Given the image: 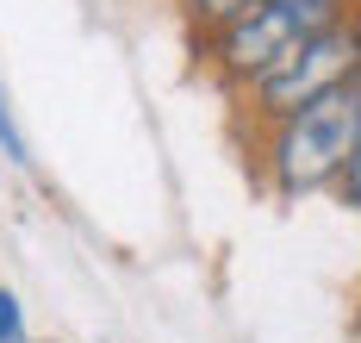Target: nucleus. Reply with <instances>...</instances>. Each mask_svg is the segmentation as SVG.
<instances>
[{
	"label": "nucleus",
	"mask_w": 361,
	"mask_h": 343,
	"mask_svg": "<svg viewBox=\"0 0 361 343\" xmlns=\"http://www.w3.org/2000/svg\"><path fill=\"white\" fill-rule=\"evenodd\" d=\"M336 13H349V6H330V0H250L237 19L206 32V56H212V69L231 88H250L274 63H287L293 50L318 25H330Z\"/></svg>",
	"instance_id": "nucleus-2"
},
{
	"label": "nucleus",
	"mask_w": 361,
	"mask_h": 343,
	"mask_svg": "<svg viewBox=\"0 0 361 343\" xmlns=\"http://www.w3.org/2000/svg\"><path fill=\"white\" fill-rule=\"evenodd\" d=\"M349 76H361V19L355 13H336L330 25H318L287 63H274V69H268L262 81H250L243 94H250L255 119L274 125V119H287L293 107L318 100L324 88H343Z\"/></svg>",
	"instance_id": "nucleus-3"
},
{
	"label": "nucleus",
	"mask_w": 361,
	"mask_h": 343,
	"mask_svg": "<svg viewBox=\"0 0 361 343\" xmlns=\"http://www.w3.org/2000/svg\"><path fill=\"white\" fill-rule=\"evenodd\" d=\"M330 6H355V0H330Z\"/></svg>",
	"instance_id": "nucleus-7"
},
{
	"label": "nucleus",
	"mask_w": 361,
	"mask_h": 343,
	"mask_svg": "<svg viewBox=\"0 0 361 343\" xmlns=\"http://www.w3.org/2000/svg\"><path fill=\"white\" fill-rule=\"evenodd\" d=\"M0 156H6L13 169H25V162H32V150H25V131H19L13 107H6V88H0Z\"/></svg>",
	"instance_id": "nucleus-5"
},
{
	"label": "nucleus",
	"mask_w": 361,
	"mask_h": 343,
	"mask_svg": "<svg viewBox=\"0 0 361 343\" xmlns=\"http://www.w3.org/2000/svg\"><path fill=\"white\" fill-rule=\"evenodd\" d=\"M355 156H361V76H349L343 88H324L318 100H305L268 125L262 169L281 200H305V193L336 188Z\"/></svg>",
	"instance_id": "nucleus-1"
},
{
	"label": "nucleus",
	"mask_w": 361,
	"mask_h": 343,
	"mask_svg": "<svg viewBox=\"0 0 361 343\" xmlns=\"http://www.w3.org/2000/svg\"><path fill=\"white\" fill-rule=\"evenodd\" d=\"M0 343H32V331H25V306H19L13 287H0Z\"/></svg>",
	"instance_id": "nucleus-6"
},
{
	"label": "nucleus",
	"mask_w": 361,
	"mask_h": 343,
	"mask_svg": "<svg viewBox=\"0 0 361 343\" xmlns=\"http://www.w3.org/2000/svg\"><path fill=\"white\" fill-rule=\"evenodd\" d=\"M180 6H187V19H193L200 32H218V25H224V19H237L250 0H180Z\"/></svg>",
	"instance_id": "nucleus-4"
}]
</instances>
